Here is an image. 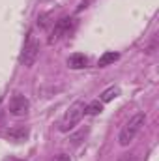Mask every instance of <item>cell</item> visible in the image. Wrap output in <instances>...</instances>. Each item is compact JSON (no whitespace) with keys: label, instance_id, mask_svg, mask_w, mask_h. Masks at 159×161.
<instances>
[{"label":"cell","instance_id":"obj_5","mask_svg":"<svg viewBox=\"0 0 159 161\" xmlns=\"http://www.w3.org/2000/svg\"><path fill=\"white\" fill-rule=\"evenodd\" d=\"M71 30H73V19H71V17H62L60 21H56V25H54V28H52V34H51V38H49V43H54V41L69 36Z\"/></svg>","mask_w":159,"mask_h":161},{"label":"cell","instance_id":"obj_9","mask_svg":"<svg viewBox=\"0 0 159 161\" xmlns=\"http://www.w3.org/2000/svg\"><path fill=\"white\" fill-rule=\"evenodd\" d=\"M118 58H120L118 53H105V54H101V56H99L97 66H99V68H107L109 64H114Z\"/></svg>","mask_w":159,"mask_h":161},{"label":"cell","instance_id":"obj_4","mask_svg":"<svg viewBox=\"0 0 159 161\" xmlns=\"http://www.w3.org/2000/svg\"><path fill=\"white\" fill-rule=\"evenodd\" d=\"M8 111H9L11 116H17V118L26 116L28 111H30V101H28V97L23 96V94H13L11 99H9V103H8Z\"/></svg>","mask_w":159,"mask_h":161},{"label":"cell","instance_id":"obj_11","mask_svg":"<svg viewBox=\"0 0 159 161\" xmlns=\"http://www.w3.org/2000/svg\"><path fill=\"white\" fill-rule=\"evenodd\" d=\"M86 133H88V129H82V131H79L77 135H73V137H71V142H73V144H79L80 139H82V137H86Z\"/></svg>","mask_w":159,"mask_h":161},{"label":"cell","instance_id":"obj_7","mask_svg":"<svg viewBox=\"0 0 159 161\" xmlns=\"http://www.w3.org/2000/svg\"><path fill=\"white\" fill-rule=\"evenodd\" d=\"M6 135H8V139H11L13 142H23V141H26V139H28V129H25V127L9 129Z\"/></svg>","mask_w":159,"mask_h":161},{"label":"cell","instance_id":"obj_8","mask_svg":"<svg viewBox=\"0 0 159 161\" xmlns=\"http://www.w3.org/2000/svg\"><path fill=\"white\" fill-rule=\"evenodd\" d=\"M101 111H103V103L99 99H94V101L86 103V107H84V114H90V116H96Z\"/></svg>","mask_w":159,"mask_h":161},{"label":"cell","instance_id":"obj_10","mask_svg":"<svg viewBox=\"0 0 159 161\" xmlns=\"http://www.w3.org/2000/svg\"><path fill=\"white\" fill-rule=\"evenodd\" d=\"M118 94H120L118 88H116V86H111V88H107V90H105V92H103V94L99 96V101H101V103L105 105V103L112 101V99H114V97H116Z\"/></svg>","mask_w":159,"mask_h":161},{"label":"cell","instance_id":"obj_3","mask_svg":"<svg viewBox=\"0 0 159 161\" xmlns=\"http://www.w3.org/2000/svg\"><path fill=\"white\" fill-rule=\"evenodd\" d=\"M38 58H40V41L34 38L32 32H28L25 47H23V53H21V64L25 68H32Z\"/></svg>","mask_w":159,"mask_h":161},{"label":"cell","instance_id":"obj_2","mask_svg":"<svg viewBox=\"0 0 159 161\" xmlns=\"http://www.w3.org/2000/svg\"><path fill=\"white\" fill-rule=\"evenodd\" d=\"M84 107H86V103L84 101H75L68 111H66V114L62 116V120H60V125H58V129L62 131V133H68V131H71L77 124L80 122V118L84 116Z\"/></svg>","mask_w":159,"mask_h":161},{"label":"cell","instance_id":"obj_1","mask_svg":"<svg viewBox=\"0 0 159 161\" xmlns=\"http://www.w3.org/2000/svg\"><path fill=\"white\" fill-rule=\"evenodd\" d=\"M144 122H146V114L144 113H137V114H133L129 120L125 122V125L120 129V135H118L120 146H129L135 141V137L140 133Z\"/></svg>","mask_w":159,"mask_h":161},{"label":"cell","instance_id":"obj_12","mask_svg":"<svg viewBox=\"0 0 159 161\" xmlns=\"http://www.w3.org/2000/svg\"><path fill=\"white\" fill-rule=\"evenodd\" d=\"M54 161H71V158H69L68 154H58V156L54 158Z\"/></svg>","mask_w":159,"mask_h":161},{"label":"cell","instance_id":"obj_13","mask_svg":"<svg viewBox=\"0 0 159 161\" xmlns=\"http://www.w3.org/2000/svg\"><path fill=\"white\" fill-rule=\"evenodd\" d=\"M118 161H135V156H131V154H123Z\"/></svg>","mask_w":159,"mask_h":161},{"label":"cell","instance_id":"obj_6","mask_svg":"<svg viewBox=\"0 0 159 161\" xmlns=\"http://www.w3.org/2000/svg\"><path fill=\"white\" fill-rule=\"evenodd\" d=\"M86 64H88V58H86L82 53H73V54L68 58V66H69L71 69H82V68H86Z\"/></svg>","mask_w":159,"mask_h":161}]
</instances>
